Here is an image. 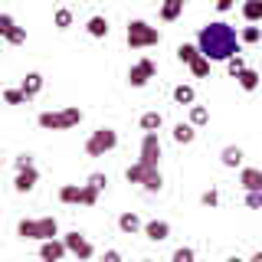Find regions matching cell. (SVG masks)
Masks as SVG:
<instances>
[{"mask_svg": "<svg viewBox=\"0 0 262 262\" xmlns=\"http://www.w3.org/2000/svg\"><path fill=\"white\" fill-rule=\"evenodd\" d=\"M196 49L210 62H226L229 56L239 53V36H236V30L229 23H207L196 33Z\"/></svg>", "mask_w": 262, "mask_h": 262, "instance_id": "1", "label": "cell"}, {"mask_svg": "<svg viewBox=\"0 0 262 262\" xmlns=\"http://www.w3.org/2000/svg\"><path fill=\"white\" fill-rule=\"evenodd\" d=\"M82 121V108L69 105V108H59V112H39L36 115V125L46 128V131H66V128H76Z\"/></svg>", "mask_w": 262, "mask_h": 262, "instance_id": "2", "label": "cell"}, {"mask_svg": "<svg viewBox=\"0 0 262 262\" xmlns=\"http://www.w3.org/2000/svg\"><path fill=\"white\" fill-rule=\"evenodd\" d=\"M16 236L20 239H53V236H59V223H56V216H43V220H20L16 223Z\"/></svg>", "mask_w": 262, "mask_h": 262, "instance_id": "3", "label": "cell"}, {"mask_svg": "<svg viewBox=\"0 0 262 262\" xmlns=\"http://www.w3.org/2000/svg\"><path fill=\"white\" fill-rule=\"evenodd\" d=\"M125 39H128L131 49H147V46H158L161 43V30L151 27V23H144V20H131Z\"/></svg>", "mask_w": 262, "mask_h": 262, "instance_id": "4", "label": "cell"}, {"mask_svg": "<svg viewBox=\"0 0 262 262\" xmlns=\"http://www.w3.org/2000/svg\"><path fill=\"white\" fill-rule=\"evenodd\" d=\"M125 177L131 180V184H141L147 193H161V187H164V177H161V170L158 167H147V164H131V167L125 170Z\"/></svg>", "mask_w": 262, "mask_h": 262, "instance_id": "5", "label": "cell"}, {"mask_svg": "<svg viewBox=\"0 0 262 262\" xmlns=\"http://www.w3.org/2000/svg\"><path fill=\"white\" fill-rule=\"evenodd\" d=\"M115 147H118V131L115 128H95L85 141V154L89 158H105Z\"/></svg>", "mask_w": 262, "mask_h": 262, "instance_id": "6", "label": "cell"}, {"mask_svg": "<svg viewBox=\"0 0 262 262\" xmlns=\"http://www.w3.org/2000/svg\"><path fill=\"white\" fill-rule=\"evenodd\" d=\"M141 164H147V167H158V161H161V138H158V131H144V138H141V158H138Z\"/></svg>", "mask_w": 262, "mask_h": 262, "instance_id": "7", "label": "cell"}, {"mask_svg": "<svg viewBox=\"0 0 262 262\" xmlns=\"http://www.w3.org/2000/svg\"><path fill=\"white\" fill-rule=\"evenodd\" d=\"M62 239H66V249H69L72 256H79V259H92V256H95V246L89 243L85 236L79 233V229H72V233H66Z\"/></svg>", "mask_w": 262, "mask_h": 262, "instance_id": "8", "label": "cell"}, {"mask_svg": "<svg viewBox=\"0 0 262 262\" xmlns=\"http://www.w3.org/2000/svg\"><path fill=\"white\" fill-rule=\"evenodd\" d=\"M154 72H158L154 59H138V62L128 69V82H131L135 89H141V85H147V79H154Z\"/></svg>", "mask_w": 262, "mask_h": 262, "instance_id": "9", "label": "cell"}, {"mask_svg": "<svg viewBox=\"0 0 262 262\" xmlns=\"http://www.w3.org/2000/svg\"><path fill=\"white\" fill-rule=\"evenodd\" d=\"M0 36H4L7 43H13V46L27 43V30L16 27V20H13L10 13H0Z\"/></svg>", "mask_w": 262, "mask_h": 262, "instance_id": "10", "label": "cell"}, {"mask_svg": "<svg viewBox=\"0 0 262 262\" xmlns=\"http://www.w3.org/2000/svg\"><path fill=\"white\" fill-rule=\"evenodd\" d=\"M36 180H39V174H36V167H20L16 170V180H13V187H16V193H30L33 187H36Z\"/></svg>", "mask_w": 262, "mask_h": 262, "instance_id": "11", "label": "cell"}, {"mask_svg": "<svg viewBox=\"0 0 262 262\" xmlns=\"http://www.w3.org/2000/svg\"><path fill=\"white\" fill-rule=\"evenodd\" d=\"M66 252H69V249H66V239H56V236H53V239H43V246H39V256L49 259V262H59Z\"/></svg>", "mask_w": 262, "mask_h": 262, "instance_id": "12", "label": "cell"}, {"mask_svg": "<svg viewBox=\"0 0 262 262\" xmlns=\"http://www.w3.org/2000/svg\"><path fill=\"white\" fill-rule=\"evenodd\" d=\"M144 236L151 243H164L170 236V223L167 220H151V223H144Z\"/></svg>", "mask_w": 262, "mask_h": 262, "instance_id": "13", "label": "cell"}, {"mask_svg": "<svg viewBox=\"0 0 262 262\" xmlns=\"http://www.w3.org/2000/svg\"><path fill=\"white\" fill-rule=\"evenodd\" d=\"M239 184L246 190H262V170L259 167H243L239 170Z\"/></svg>", "mask_w": 262, "mask_h": 262, "instance_id": "14", "label": "cell"}, {"mask_svg": "<svg viewBox=\"0 0 262 262\" xmlns=\"http://www.w3.org/2000/svg\"><path fill=\"white\" fill-rule=\"evenodd\" d=\"M184 7H187V0H164V4H161V20L174 23L177 16L184 13Z\"/></svg>", "mask_w": 262, "mask_h": 262, "instance_id": "15", "label": "cell"}, {"mask_svg": "<svg viewBox=\"0 0 262 262\" xmlns=\"http://www.w3.org/2000/svg\"><path fill=\"white\" fill-rule=\"evenodd\" d=\"M20 89H23V95H27V98L39 95V92H43V76H39V72H30V76L20 82Z\"/></svg>", "mask_w": 262, "mask_h": 262, "instance_id": "16", "label": "cell"}, {"mask_svg": "<svg viewBox=\"0 0 262 262\" xmlns=\"http://www.w3.org/2000/svg\"><path fill=\"white\" fill-rule=\"evenodd\" d=\"M118 229H121V233H141L144 223L138 220V213H121V216H118Z\"/></svg>", "mask_w": 262, "mask_h": 262, "instance_id": "17", "label": "cell"}, {"mask_svg": "<svg viewBox=\"0 0 262 262\" xmlns=\"http://www.w3.org/2000/svg\"><path fill=\"white\" fill-rule=\"evenodd\" d=\"M85 30H89V36L102 39V36H108V20H105V16H92V20L85 23Z\"/></svg>", "mask_w": 262, "mask_h": 262, "instance_id": "18", "label": "cell"}, {"mask_svg": "<svg viewBox=\"0 0 262 262\" xmlns=\"http://www.w3.org/2000/svg\"><path fill=\"white\" fill-rule=\"evenodd\" d=\"M236 82H239L246 92H256V89H259V72L256 69H243L239 76H236Z\"/></svg>", "mask_w": 262, "mask_h": 262, "instance_id": "19", "label": "cell"}, {"mask_svg": "<svg viewBox=\"0 0 262 262\" xmlns=\"http://www.w3.org/2000/svg\"><path fill=\"white\" fill-rule=\"evenodd\" d=\"M174 102H177V105H193V102H196L193 85H187V82H184V85H177V89H174Z\"/></svg>", "mask_w": 262, "mask_h": 262, "instance_id": "20", "label": "cell"}, {"mask_svg": "<svg viewBox=\"0 0 262 262\" xmlns=\"http://www.w3.org/2000/svg\"><path fill=\"white\" fill-rule=\"evenodd\" d=\"M59 200L62 203H82V184H66L59 190Z\"/></svg>", "mask_w": 262, "mask_h": 262, "instance_id": "21", "label": "cell"}, {"mask_svg": "<svg viewBox=\"0 0 262 262\" xmlns=\"http://www.w3.org/2000/svg\"><path fill=\"white\" fill-rule=\"evenodd\" d=\"M220 161H223L226 167H239V164H243V151H239V147H233V144H229V147H223Z\"/></svg>", "mask_w": 262, "mask_h": 262, "instance_id": "22", "label": "cell"}, {"mask_svg": "<svg viewBox=\"0 0 262 262\" xmlns=\"http://www.w3.org/2000/svg\"><path fill=\"white\" fill-rule=\"evenodd\" d=\"M243 16H246L249 23L262 20V0H246V4H243Z\"/></svg>", "mask_w": 262, "mask_h": 262, "instance_id": "23", "label": "cell"}, {"mask_svg": "<svg viewBox=\"0 0 262 262\" xmlns=\"http://www.w3.org/2000/svg\"><path fill=\"white\" fill-rule=\"evenodd\" d=\"M190 72H193V76L196 79H203V76H210V59H207V56H193V59H190Z\"/></svg>", "mask_w": 262, "mask_h": 262, "instance_id": "24", "label": "cell"}, {"mask_svg": "<svg viewBox=\"0 0 262 262\" xmlns=\"http://www.w3.org/2000/svg\"><path fill=\"white\" fill-rule=\"evenodd\" d=\"M196 138V131H193V125H184V121H180V125L174 128V141L177 144H190Z\"/></svg>", "mask_w": 262, "mask_h": 262, "instance_id": "25", "label": "cell"}, {"mask_svg": "<svg viewBox=\"0 0 262 262\" xmlns=\"http://www.w3.org/2000/svg\"><path fill=\"white\" fill-rule=\"evenodd\" d=\"M161 125H164V115L161 112H144L141 115V128L144 131H158Z\"/></svg>", "mask_w": 262, "mask_h": 262, "instance_id": "26", "label": "cell"}, {"mask_svg": "<svg viewBox=\"0 0 262 262\" xmlns=\"http://www.w3.org/2000/svg\"><path fill=\"white\" fill-rule=\"evenodd\" d=\"M53 23H56V30H69L72 27V10L69 7H59V10L53 13Z\"/></svg>", "mask_w": 262, "mask_h": 262, "instance_id": "27", "label": "cell"}, {"mask_svg": "<svg viewBox=\"0 0 262 262\" xmlns=\"http://www.w3.org/2000/svg\"><path fill=\"white\" fill-rule=\"evenodd\" d=\"M207 121H210V112L203 108V105H190V125L200 128V125H207Z\"/></svg>", "mask_w": 262, "mask_h": 262, "instance_id": "28", "label": "cell"}, {"mask_svg": "<svg viewBox=\"0 0 262 262\" xmlns=\"http://www.w3.org/2000/svg\"><path fill=\"white\" fill-rule=\"evenodd\" d=\"M193 56H200V49H196L193 43H180V46H177V59H180V62H187V66H190Z\"/></svg>", "mask_w": 262, "mask_h": 262, "instance_id": "29", "label": "cell"}, {"mask_svg": "<svg viewBox=\"0 0 262 262\" xmlns=\"http://www.w3.org/2000/svg\"><path fill=\"white\" fill-rule=\"evenodd\" d=\"M243 69H246V59H243L239 53H236V56H229V59H226V72H229V76H233V79L239 76Z\"/></svg>", "mask_w": 262, "mask_h": 262, "instance_id": "30", "label": "cell"}, {"mask_svg": "<svg viewBox=\"0 0 262 262\" xmlns=\"http://www.w3.org/2000/svg\"><path fill=\"white\" fill-rule=\"evenodd\" d=\"M4 102L7 105H27L30 98L23 95V89H7V92H4Z\"/></svg>", "mask_w": 262, "mask_h": 262, "instance_id": "31", "label": "cell"}, {"mask_svg": "<svg viewBox=\"0 0 262 262\" xmlns=\"http://www.w3.org/2000/svg\"><path fill=\"white\" fill-rule=\"evenodd\" d=\"M82 203H85V207H95L98 203V187L95 184H82Z\"/></svg>", "mask_w": 262, "mask_h": 262, "instance_id": "32", "label": "cell"}, {"mask_svg": "<svg viewBox=\"0 0 262 262\" xmlns=\"http://www.w3.org/2000/svg\"><path fill=\"white\" fill-rule=\"evenodd\" d=\"M239 39H243V43H259V39H262V30L259 27H246L239 33Z\"/></svg>", "mask_w": 262, "mask_h": 262, "instance_id": "33", "label": "cell"}, {"mask_svg": "<svg viewBox=\"0 0 262 262\" xmlns=\"http://www.w3.org/2000/svg\"><path fill=\"white\" fill-rule=\"evenodd\" d=\"M246 207H249V210H259L262 207V190H246Z\"/></svg>", "mask_w": 262, "mask_h": 262, "instance_id": "34", "label": "cell"}, {"mask_svg": "<svg viewBox=\"0 0 262 262\" xmlns=\"http://www.w3.org/2000/svg\"><path fill=\"white\" fill-rule=\"evenodd\" d=\"M174 262H193V249H184V246H180L174 252Z\"/></svg>", "mask_w": 262, "mask_h": 262, "instance_id": "35", "label": "cell"}, {"mask_svg": "<svg viewBox=\"0 0 262 262\" xmlns=\"http://www.w3.org/2000/svg\"><path fill=\"white\" fill-rule=\"evenodd\" d=\"M200 200H203V207H216V203H220V193H216V190H207Z\"/></svg>", "mask_w": 262, "mask_h": 262, "instance_id": "36", "label": "cell"}, {"mask_svg": "<svg viewBox=\"0 0 262 262\" xmlns=\"http://www.w3.org/2000/svg\"><path fill=\"white\" fill-rule=\"evenodd\" d=\"M89 184H95L98 190H105V184H108V177H105V174H92V177H89Z\"/></svg>", "mask_w": 262, "mask_h": 262, "instance_id": "37", "label": "cell"}, {"mask_svg": "<svg viewBox=\"0 0 262 262\" xmlns=\"http://www.w3.org/2000/svg\"><path fill=\"white\" fill-rule=\"evenodd\" d=\"M213 4H216V10H220V13L233 10V0H213Z\"/></svg>", "mask_w": 262, "mask_h": 262, "instance_id": "38", "label": "cell"}, {"mask_svg": "<svg viewBox=\"0 0 262 262\" xmlns=\"http://www.w3.org/2000/svg\"><path fill=\"white\" fill-rule=\"evenodd\" d=\"M30 164H33V158H30V154H23V158H16V170H20V167H30Z\"/></svg>", "mask_w": 262, "mask_h": 262, "instance_id": "39", "label": "cell"}, {"mask_svg": "<svg viewBox=\"0 0 262 262\" xmlns=\"http://www.w3.org/2000/svg\"><path fill=\"white\" fill-rule=\"evenodd\" d=\"M0 164H4V154H0Z\"/></svg>", "mask_w": 262, "mask_h": 262, "instance_id": "40", "label": "cell"}]
</instances>
